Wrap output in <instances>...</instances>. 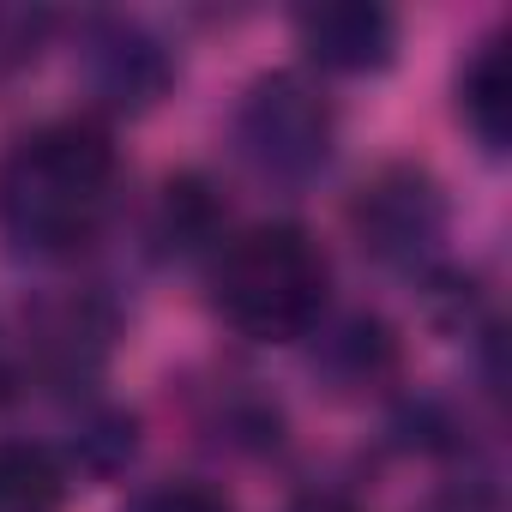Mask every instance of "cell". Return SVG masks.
<instances>
[{"instance_id": "obj_1", "label": "cell", "mask_w": 512, "mask_h": 512, "mask_svg": "<svg viewBox=\"0 0 512 512\" xmlns=\"http://www.w3.org/2000/svg\"><path fill=\"white\" fill-rule=\"evenodd\" d=\"M121 199V145L91 115H61L0 157V229L19 253L67 260L91 247Z\"/></svg>"}, {"instance_id": "obj_2", "label": "cell", "mask_w": 512, "mask_h": 512, "mask_svg": "<svg viewBox=\"0 0 512 512\" xmlns=\"http://www.w3.org/2000/svg\"><path fill=\"white\" fill-rule=\"evenodd\" d=\"M211 308L235 338H253V344L314 338L332 308L326 247L290 217L223 235L211 253Z\"/></svg>"}, {"instance_id": "obj_3", "label": "cell", "mask_w": 512, "mask_h": 512, "mask_svg": "<svg viewBox=\"0 0 512 512\" xmlns=\"http://www.w3.org/2000/svg\"><path fill=\"white\" fill-rule=\"evenodd\" d=\"M235 151L253 175L278 187H308L338 157V109L308 73L272 67L235 103Z\"/></svg>"}, {"instance_id": "obj_4", "label": "cell", "mask_w": 512, "mask_h": 512, "mask_svg": "<svg viewBox=\"0 0 512 512\" xmlns=\"http://www.w3.org/2000/svg\"><path fill=\"white\" fill-rule=\"evenodd\" d=\"M350 229L380 266L428 272L440 260V241H446V193L428 169L386 163L350 199Z\"/></svg>"}, {"instance_id": "obj_5", "label": "cell", "mask_w": 512, "mask_h": 512, "mask_svg": "<svg viewBox=\"0 0 512 512\" xmlns=\"http://www.w3.org/2000/svg\"><path fill=\"white\" fill-rule=\"evenodd\" d=\"M175 49L139 19H91L79 31V79L109 115H145L175 91Z\"/></svg>"}, {"instance_id": "obj_6", "label": "cell", "mask_w": 512, "mask_h": 512, "mask_svg": "<svg viewBox=\"0 0 512 512\" xmlns=\"http://www.w3.org/2000/svg\"><path fill=\"white\" fill-rule=\"evenodd\" d=\"M296 43L320 73H386L398 55V13L380 0H320L296 13Z\"/></svg>"}, {"instance_id": "obj_7", "label": "cell", "mask_w": 512, "mask_h": 512, "mask_svg": "<svg viewBox=\"0 0 512 512\" xmlns=\"http://www.w3.org/2000/svg\"><path fill=\"white\" fill-rule=\"evenodd\" d=\"M452 109L488 157H506L512 145V31L506 25H488L464 49L452 73Z\"/></svg>"}, {"instance_id": "obj_8", "label": "cell", "mask_w": 512, "mask_h": 512, "mask_svg": "<svg viewBox=\"0 0 512 512\" xmlns=\"http://www.w3.org/2000/svg\"><path fill=\"white\" fill-rule=\"evenodd\" d=\"M73 464L31 434L0 440V512H67Z\"/></svg>"}, {"instance_id": "obj_9", "label": "cell", "mask_w": 512, "mask_h": 512, "mask_svg": "<svg viewBox=\"0 0 512 512\" xmlns=\"http://www.w3.org/2000/svg\"><path fill=\"white\" fill-rule=\"evenodd\" d=\"M217 229H223V211H217L211 187H205L199 175H175V181L163 187V199H157L151 241H157L163 253H199V247L217 253V241H223Z\"/></svg>"}, {"instance_id": "obj_10", "label": "cell", "mask_w": 512, "mask_h": 512, "mask_svg": "<svg viewBox=\"0 0 512 512\" xmlns=\"http://www.w3.org/2000/svg\"><path fill=\"white\" fill-rule=\"evenodd\" d=\"M392 332L380 326V320H368V314H356V320H344L338 332H326V368H344V380H380L386 368H392Z\"/></svg>"}, {"instance_id": "obj_11", "label": "cell", "mask_w": 512, "mask_h": 512, "mask_svg": "<svg viewBox=\"0 0 512 512\" xmlns=\"http://www.w3.org/2000/svg\"><path fill=\"white\" fill-rule=\"evenodd\" d=\"M121 512H235V500L205 476H157L127 494Z\"/></svg>"}, {"instance_id": "obj_12", "label": "cell", "mask_w": 512, "mask_h": 512, "mask_svg": "<svg viewBox=\"0 0 512 512\" xmlns=\"http://www.w3.org/2000/svg\"><path fill=\"white\" fill-rule=\"evenodd\" d=\"M25 374H31V368H25V338L0 326V404H7V398H19Z\"/></svg>"}, {"instance_id": "obj_13", "label": "cell", "mask_w": 512, "mask_h": 512, "mask_svg": "<svg viewBox=\"0 0 512 512\" xmlns=\"http://www.w3.org/2000/svg\"><path fill=\"white\" fill-rule=\"evenodd\" d=\"M290 512H356V500H350V494H338V488H314V494H302Z\"/></svg>"}]
</instances>
